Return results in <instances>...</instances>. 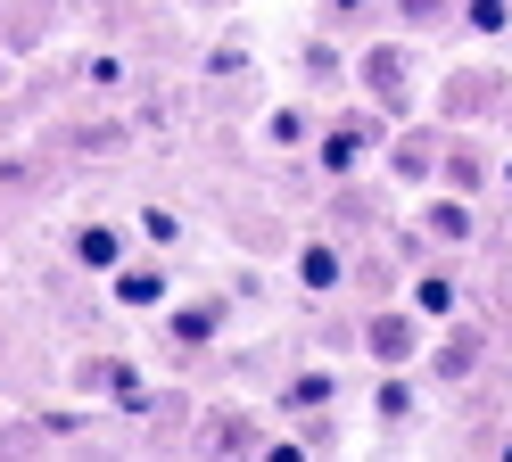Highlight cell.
I'll list each match as a JSON object with an SVG mask.
<instances>
[{"label":"cell","instance_id":"6da1fadb","mask_svg":"<svg viewBox=\"0 0 512 462\" xmlns=\"http://www.w3.org/2000/svg\"><path fill=\"white\" fill-rule=\"evenodd\" d=\"M108 289H116V306H124V314L166 306V273H157V264H116V273H108Z\"/></svg>","mask_w":512,"mask_h":462},{"label":"cell","instance_id":"7a4b0ae2","mask_svg":"<svg viewBox=\"0 0 512 462\" xmlns=\"http://www.w3.org/2000/svg\"><path fill=\"white\" fill-rule=\"evenodd\" d=\"M75 264H83V273H116V264H124V231L116 223H83L75 231Z\"/></svg>","mask_w":512,"mask_h":462},{"label":"cell","instance_id":"3957f363","mask_svg":"<svg viewBox=\"0 0 512 462\" xmlns=\"http://www.w3.org/2000/svg\"><path fill=\"white\" fill-rule=\"evenodd\" d=\"M298 289H306V297H331V289H339V248L306 240V248H298Z\"/></svg>","mask_w":512,"mask_h":462},{"label":"cell","instance_id":"277c9868","mask_svg":"<svg viewBox=\"0 0 512 462\" xmlns=\"http://www.w3.org/2000/svg\"><path fill=\"white\" fill-rule=\"evenodd\" d=\"M314 165H323L331 182H339V174H356V165H364V124H339V132H323V157H314Z\"/></svg>","mask_w":512,"mask_h":462},{"label":"cell","instance_id":"5b68a950","mask_svg":"<svg viewBox=\"0 0 512 462\" xmlns=\"http://www.w3.org/2000/svg\"><path fill=\"white\" fill-rule=\"evenodd\" d=\"M413 322H422V314H380V322L364 330V339L380 347V363H405V355H413Z\"/></svg>","mask_w":512,"mask_h":462},{"label":"cell","instance_id":"8992f818","mask_svg":"<svg viewBox=\"0 0 512 462\" xmlns=\"http://www.w3.org/2000/svg\"><path fill=\"white\" fill-rule=\"evenodd\" d=\"M422 223H430V240H446V248H455V240H471V207H463V198H430V207H422Z\"/></svg>","mask_w":512,"mask_h":462},{"label":"cell","instance_id":"52a82bcc","mask_svg":"<svg viewBox=\"0 0 512 462\" xmlns=\"http://www.w3.org/2000/svg\"><path fill=\"white\" fill-rule=\"evenodd\" d=\"M413 314H422V322H446V314H455V281H446V273H422V281H413Z\"/></svg>","mask_w":512,"mask_h":462},{"label":"cell","instance_id":"ba28073f","mask_svg":"<svg viewBox=\"0 0 512 462\" xmlns=\"http://www.w3.org/2000/svg\"><path fill=\"white\" fill-rule=\"evenodd\" d=\"M215 339V306H190V314H174V347H207Z\"/></svg>","mask_w":512,"mask_h":462},{"label":"cell","instance_id":"9c48e42d","mask_svg":"<svg viewBox=\"0 0 512 462\" xmlns=\"http://www.w3.org/2000/svg\"><path fill=\"white\" fill-rule=\"evenodd\" d=\"M141 240H149V248H174V240H182V215H174V207H149V215H141Z\"/></svg>","mask_w":512,"mask_h":462},{"label":"cell","instance_id":"30bf717a","mask_svg":"<svg viewBox=\"0 0 512 462\" xmlns=\"http://www.w3.org/2000/svg\"><path fill=\"white\" fill-rule=\"evenodd\" d=\"M463 17H471V33H504L512 25V0H463Z\"/></svg>","mask_w":512,"mask_h":462},{"label":"cell","instance_id":"8fae6325","mask_svg":"<svg viewBox=\"0 0 512 462\" xmlns=\"http://www.w3.org/2000/svg\"><path fill=\"white\" fill-rule=\"evenodd\" d=\"M273 141L298 149V141H306V108H273Z\"/></svg>","mask_w":512,"mask_h":462},{"label":"cell","instance_id":"7c38bea8","mask_svg":"<svg viewBox=\"0 0 512 462\" xmlns=\"http://www.w3.org/2000/svg\"><path fill=\"white\" fill-rule=\"evenodd\" d=\"M290 405H298V413H306V405H331V380H323V372H306V380L290 388Z\"/></svg>","mask_w":512,"mask_h":462},{"label":"cell","instance_id":"4fadbf2b","mask_svg":"<svg viewBox=\"0 0 512 462\" xmlns=\"http://www.w3.org/2000/svg\"><path fill=\"white\" fill-rule=\"evenodd\" d=\"M405 413H413V396L389 380V388H380V421H405Z\"/></svg>","mask_w":512,"mask_h":462},{"label":"cell","instance_id":"5bb4252c","mask_svg":"<svg viewBox=\"0 0 512 462\" xmlns=\"http://www.w3.org/2000/svg\"><path fill=\"white\" fill-rule=\"evenodd\" d=\"M356 9H364V0H331V17H356Z\"/></svg>","mask_w":512,"mask_h":462},{"label":"cell","instance_id":"9a60e30c","mask_svg":"<svg viewBox=\"0 0 512 462\" xmlns=\"http://www.w3.org/2000/svg\"><path fill=\"white\" fill-rule=\"evenodd\" d=\"M504 182H512V165H504Z\"/></svg>","mask_w":512,"mask_h":462}]
</instances>
